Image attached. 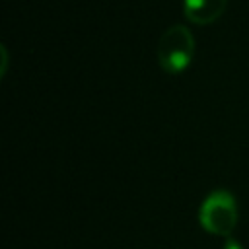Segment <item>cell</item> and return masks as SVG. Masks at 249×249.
<instances>
[{"instance_id": "3", "label": "cell", "mask_w": 249, "mask_h": 249, "mask_svg": "<svg viewBox=\"0 0 249 249\" xmlns=\"http://www.w3.org/2000/svg\"><path fill=\"white\" fill-rule=\"evenodd\" d=\"M230 0H183V16L195 25H210L226 12Z\"/></svg>"}, {"instance_id": "1", "label": "cell", "mask_w": 249, "mask_h": 249, "mask_svg": "<svg viewBox=\"0 0 249 249\" xmlns=\"http://www.w3.org/2000/svg\"><path fill=\"white\" fill-rule=\"evenodd\" d=\"M195 56V37L191 29L183 23L169 25L158 39L156 58L160 68L165 74H181L185 72Z\"/></svg>"}, {"instance_id": "2", "label": "cell", "mask_w": 249, "mask_h": 249, "mask_svg": "<svg viewBox=\"0 0 249 249\" xmlns=\"http://www.w3.org/2000/svg\"><path fill=\"white\" fill-rule=\"evenodd\" d=\"M198 222L208 233L230 237L237 224V204L233 195L226 189L212 191L198 208Z\"/></svg>"}, {"instance_id": "4", "label": "cell", "mask_w": 249, "mask_h": 249, "mask_svg": "<svg viewBox=\"0 0 249 249\" xmlns=\"http://www.w3.org/2000/svg\"><path fill=\"white\" fill-rule=\"evenodd\" d=\"M224 249H243V247H241L235 239H230V237H228V241L224 243Z\"/></svg>"}]
</instances>
